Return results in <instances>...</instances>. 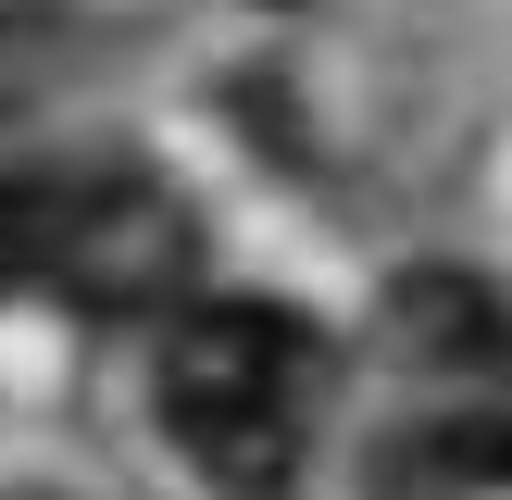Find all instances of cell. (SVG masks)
Masks as SVG:
<instances>
[{
  "label": "cell",
  "mask_w": 512,
  "mask_h": 500,
  "mask_svg": "<svg viewBox=\"0 0 512 500\" xmlns=\"http://www.w3.org/2000/svg\"><path fill=\"white\" fill-rule=\"evenodd\" d=\"M388 325H400V350L425 375H488V388H512V313L475 275H400Z\"/></svg>",
  "instance_id": "obj_3"
},
{
  "label": "cell",
  "mask_w": 512,
  "mask_h": 500,
  "mask_svg": "<svg viewBox=\"0 0 512 500\" xmlns=\"http://www.w3.org/2000/svg\"><path fill=\"white\" fill-rule=\"evenodd\" d=\"M163 425L225 500H288L300 450H313V388H325V338L275 300H188L163 325Z\"/></svg>",
  "instance_id": "obj_1"
},
{
  "label": "cell",
  "mask_w": 512,
  "mask_h": 500,
  "mask_svg": "<svg viewBox=\"0 0 512 500\" xmlns=\"http://www.w3.org/2000/svg\"><path fill=\"white\" fill-rule=\"evenodd\" d=\"M0 263L63 288L75 313H163L200 238H188V200L150 175H38L0 200Z\"/></svg>",
  "instance_id": "obj_2"
}]
</instances>
